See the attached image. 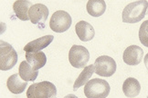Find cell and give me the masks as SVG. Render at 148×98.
<instances>
[{
  "mask_svg": "<svg viewBox=\"0 0 148 98\" xmlns=\"http://www.w3.org/2000/svg\"><path fill=\"white\" fill-rule=\"evenodd\" d=\"M148 9V2L145 0H139L130 3L123 11V22L128 24H134L144 18Z\"/></svg>",
  "mask_w": 148,
  "mask_h": 98,
  "instance_id": "1",
  "label": "cell"
},
{
  "mask_svg": "<svg viewBox=\"0 0 148 98\" xmlns=\"http://www.w3.org/2000/svg\"><path fill=\"white\" fill-rule=\"evenodd\" d=\"M110 84L107 81L94 78L84 86V95L87 98H106L110 94Z\"/></svg>",
  "mask_w": 148,
  "mask_h": 98,
  "instance_id": "2",
  "label": "cell"
},
{
  "mask_svg": "<svg viewBox=\"0 0 148 98\" xmlns=\"http://www.w3.org/2000/svg\"><path fill=\"white\" fill-rule=\"evenodd\" d=\"M56 95V86L49 81L32 84L27 91V98H54Z\"/></svg>",
  "mask_w": 148,
  "mask_h": 98,
  "instance_id": "3",
  "label": "cell"
},
{
  "mask_svg": "<svg viewBox=\"0 0 148 98\" xmlns=\"http://www.w3.org/2000/svg\"><path fill=\"white\" fill-rule=\"evenodd\" d=\"M0 45V69L2 71L10 70L18 62V54L10 44L2 40Z\"/></svg>",
  "mask_w": 148,
  "mask_h": 98,
  "instance_id": "4",
  "label": "cell"
},
{
  "mask_svg": "<svg viewBox=\"0 0 148 98\" xmlns=\"http://www.w3.org/2000/svg\"><path fill=\"white\" fill-rule=\"evenodd\" d=\"M90 59V53L82 45H74L69 52V61L75 68H85Z\"/></svg>",
  "mask_w": 148,
  "mask_h": 98,
  "instance_id": "5",
  "label": "cell"
},
{
  "mask_svg": "<svg viewBox=\"0 0 148 98\" xmlns=\"http://www.w3.org/2000/svg\"><path fill=\"white\" fill-rule=\"evenodd\" d=\"M71 22L72 20L69 13L63 10H59L51 16L49 26L55 33H63L71 27Z\"/></svg>",
  "mask_w": 148,
  "mask_h": 98,
  "instance_id": "6",
  "label": "cell"
},
{
  "mask_svg": "<svg viewBox=\"0 0 148 98\" xmlns=\"http://www.w3.org/2000/svg\"><path fill=\"white\" fill-rule=\"evenodd\" d=\"M95 73L100 76L110 77L116 71V63L114 59L108 55L99 56L94 62Z\"/></svg>",
  "mask_w": 148,
  "mask_h": 98,
  "instance_id": "7",
  "label": "cell"
},
{
  "mask_svg": "<svg viewBox=\"0 0 148 98\" xmlns=\"http://www.w3.org/2000/svg\"><path fill=\"white\" fill-rule=\"evenodd\" d=\"M49 16V9L43 4H34L28 11V17L34 25L44 26Z\"/></svg>",
  "mask_w": 148,
  "mask_h": 98,
  "instance_id": "8",
  "label": "cell"
},
{
  "mask_svg": "<svg viewBox=\"0 0 148 98\" xmlns=\"http://www.w3.org/2000/svg\"><path fill=\"white\" fill-rule=\"evenodd\" d=\"M144 56V50L138 45H130L124 50L123 59L125 64L129 66H137L142 62Z\"/></svg>",
  "mask_w": 148,
  "mask_h": 98,
  "instance_id": "9",
  "label": "cell"
},
{
  "mask_svg": "<svg viewBox=\"0 0 148 98\" xmlns=\"http://www.w3.org/2000/svg\"><path fill=\"white\" fill-rule=\"evenodd\" d=\"M75 31L78 37L82 42L90 41L95 34L93 26L86 21H79L75 26Z\"/></svg>",
  "mask_w": 148,
  "mask_h": 98,
  "instance_id": "10",
  "label": "cell"
},
{
  "mask_svg": "<svg viewBox=\"0 0 148 98\" xmlns=\"http://www.w3.org/2000/svg\"><path fill=\"white\" fill-rule=\"evenodd\" d=\"M53 36H45L40 38L29 42L24 47V51L26 53H36V52H40L41 49L47 47L48 45L53 41Z\"/></svg>",
  "mask_w": 148,
  "mask_h": 98,
  "instance_id": "11",
  "label": "cell"
},
{
  "mask_svg": "<svg viewBox=\"0 0 148 98\" xmlns=\"http://www.w3.org/2000/svg\"><path fill=\"white\" fill-rule=\"evenodd\" d=\"M27 83L20 77L19 74H14L8 77L7 81V86L11 93L18 95L23 93L27 87Z\"/></svg>",
  "mask_w": 148,
  "mask_h": 98,
  "instance_id": "12",
  "label": "cell"
},
{
  "mask_svg": "<svg viewBox=\"0 0 148 98\" xmlns=\"http://www.w3.org/2000/svg\"><path fill=\"white\" fill-rule=\"evenodd\" d=\"M123 91L125 96H127L128 98H134L140 94L141 84L138 80L133 77H129L125 80L123 84Z\"/></svg>",
  "mask_w": 148,
  "mask_h": 98,
  "instance_id": "13",
  "label": "cell"
},
{
  "mask_svg": "<svg viewBox=\"0 0 148 98\" xmlns=\"http://www.w3.org/2000/svg\"><path fill=\"white\" fill-rule=\"evenodd\" d=\"M32 7V4L29 1H26V0H18L13 5V10L18 16L22 21H27L29 19L28 17V11L29 8Z\"/></svg>",
  "mask_w": 148,
  "mask_h": 98,
  "instance_id": "14",
  "label": "cell"
},
{
  "mask_svg": "<svg viewBox=\"0 0 148 98\" xmlns=\"http://www.w3.org/2000/svg\"><path fill=\"white\" fill-rule=\"evenodd\" d=\"M18 74L26 82L35 81L38 77V70H36L35 68H33L27 61H23V62H21V64L19 65Z\"/></svg>",
  "mask_w": 148,
  "mask_h": 98,
  "instance_id": "15",
  "label": "cell"
},
{
  "mask_svg": "<svg viewBox=\"0 0 148 98\" xmlns=\"http://www.w3.org/2000/svg\"><path fill=\"white\" fill-rule=\"evenodd\" d=\"M26 61L36 70L42 68L47 63V56L43 52L26 53Z\"/></svg>",
  "mask_w": 148,
  "mask_h": 98,
  "instance_id": "16",
  "label": "cell"
},
{
  "mask_svg": "<svg viewBox=\"0 0 148 98\" xmlns=\"http://www.w3.org/2000/svg\"><path fill=\"white\" fill-rule=\"evenodd\" d=\"M86 8L89 15L98 17L104 14L106 10V3L103 0H89Z\"/></svg>",
  "mask_w": 148,
  "mask_h": 98,
  "instance_id": "17",
  "label": "cell"
},
{
  "mask_svg": "<svg viewBox=\"0 0 148 98\" xmlns=\"http://www.w3.org/2000/svg\"><path fill=\"white\" fill-rule=\"evenodd\" d=\"M94 72H95L94 65H90V66L85 67L83 69V71L81 74H79V76L76 79L75 83H74V84H73V90L76 91L77 89H79L83 84H86L90 81V76H92V74H93Z\"/></svg>",
  "mask_w": 148,
  "mask_h": 98,
  "instance_id": "18",
  "label": "cell"
},
{
  "mask_svg": "<svg viewBox=\"0 0 148 98\" xmlns=\"http://www.w3.org/2000/svg\"><path fill=\"white\" fill-rule=\"evenodd\" d=\"M139 39L142 45L148 47V33L146 31V22H143L139 29Z\"/></svg>",
  "mask_w": 148,
  "mask_h": 98,
  "instance_id": "19",
  "label": "cell"
},
{
  "mask_svg": "<svg viewBox=\"0 0 148 98\" xmlns=\"http://www.w3.org/2000/svg\"><path fill=\"white\" fill-rule=\"evenodd\" d=\"M145 67L147 68V70H148V54L145 56Z\"/></svg>",
  "mask_w": 148,
  "mask_h": 98,
  "instance_id": "20",
  "label": "cell"
},
{
  "mask_svg": "<svg viewBox=\"0 0 148 98\" xmlns=\"http://www.w3.org/2000/svg\"><path fill=\"white\" fill-rule=\"evenodd\" d=\"M64 98H79V97H77L76 95H72V94H71V95H66Z\"/></svg>",
  "mask_w": 148,
  "mask_h": 98,
  "instance_id": "21",
  "label": "cell"
},
{
  "mask_svg": "<svg viewBox=\"0 0 148 98\" xmlns=\"http://www.w3.org/2000/svg\"><path fill=\"white\" fill-rule=\"evenodd\" d=\"M145 22H146V31L148 33V20H145Z\"/></svg>",
  "mask_w": 148,
  "mask_h": 98,
  "instance_id": "22",
  "label": "cell"
},
{
  "mask_svg": "<svg viewBox=\"0 0 148 98\" xmlns=\"http://www.w3.org/2000/svg\"><path fill=\"white\" fill-rule=\"evenodd\" d=\"M146 14L148 15V9H147V11H146Z\"/></svg>",
  "mask_w": 148,
  "mask_h": 98,
  "instance_id": "23",
  "label": "cell"
},
{
  "mask_svg": "<svg viewBox=\"0 0 148 98\" xmlns=\"http://www.w3.org/2000/svg\"><path fill=\"white\" fill-rule=\"evenodd\" d=\"M147 98H148V97H147Z\"/></svg>",
  "mask_w": 148,
  "mask_h": 98,
  "instance_id": "24",
  "label": "cell"
}]
</instances>
